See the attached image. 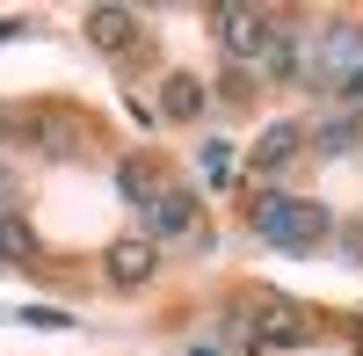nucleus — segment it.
Instances as JSON below:
<instances>
[{"mask_svg":"<svg viewBox=\"0 0 363 356\" xmlns=\"http://www.w3.org/2000/svg\"><path fill=\"white\" fill-rule=\"evenodd\" d=\"M255 233L269 247H320L335 218H327V204H306V196H262L255 204Z\"/></svg>","mask_w":363,"mask_h":356,"instance_id":"f257e3e1","label":"nucleus"},{"mask_svg":"<svg viewBox=\"0 0 363 356\" xmlns=\"http://www.w3.org/2000/svg\"><path fill=\"white\" fill-rule=\"evenodd\" d=\"M211 29H218L225 58L255 66V58H269V44H277V29H284V22H269L262 8H211Z\"/></svg>","mask_w":363,"mask_h":356,"instance_id":"f03ea898","label":"nucleus"},{"mask_svg":"<svg viewBox=\"0 0 363 356\" xmlns=\"http://www.w3.org/2000/svg\"><path fill=\"white\" fill-rule=\"evenodd\" d=\"M102 269H109V284H116V291H145V284H153V269H160V240H145V233H124V240H109Z\"/></svg>","mask_w":363,"mask_h":356,"instance_id":"7ed1b4c3","label":"nucleus"},{"mask_svg":"<svg viewBox=\"0 0 363 356\" xmlns=\"http://www.w3.org/2000/svg\"><path fill=\"white\" fill-rule=\"evenodd\" d=\"M87 44L109 51V58H124L138 44V15L131 8H87Z\"/></svg>","mask_w":363,"mask_h":356,"instance_id":"20e7f679","label":"nucleus"},{"mask_svg":"<svg viewBox=\"0 0 363 356\" xmlns=\"http://www.w3.org/2000/svg\"><path fill=\"white\" fill-rule=\"evenodd\" d=\"M196 226V189H160L145 204V240H160V233H189Z\"/></svg>","mask_w":363,"mask_h":356,"instance_id":"39448f33","label":"nucleus"},{"mask_svg":"<svg viewBox=\"0 0 363 356\" xmlns=\"http://www.w3.org/2000/svg\"><path fill=\"white\" fill-rule=\"evenodd\" d=\"M298 145H306V131H298V124H269V131L247 145V160L269 174V167H291V160H298Z\"/></svg>","mask_w":363,"mask_h":356,"instance_id":"423d86ee","label":"nucleus"},{"mask_svg":"<svg viewBox=\"0 0 363 356\" xmlns=\"http://www.w3.org/2000/svg\"><path fill=\"white\" fill-rule=\"evenodd\" d=\"M160 109L174 116V124H196V116H203V80L196 73H167L160 80Z\"/></svg>","mask_w":363,"mask_h":356,"instance_id":"0eeeda50","label":"nucleus"},{"mask_svg":"<svg viewBox=\"0 0 363 356\" xmlns=\"http://www.w3.org/2000/svg\"><path fill=\"white\" fill-rule=\"evenodd\" d=\"M0 262H37V233L0 211Z\"/></svg>","mask_w":363,"mask_h":356,"instance_id":"6e6552de","label":"nucleus"},{"mask_svg":"<svg viewBox=\"0 0 363 356\" xmlns=\"http://www.w3.org/2000/svg\"><path fill=\"white\" fill-rule=\"evenodd\" d=\"M116 182H124V196L138 204V211H145V204H153V174H145L138 160H124V167H116Z\"/></svg>","mask_w":363,"mask_h":356,"instance_id":"1a4fd4ad","label":"nucleus"},{"mask_svg":"<svg viewBox=\"0 0 363 356\" xmlns=\"http://www.w3.org/2000/svg\"><path fill=\"white\" fill-rule=\"evenodd\" d=\"M349 138H356V116H335V124H320V131H313L320 153H349Z\"/></svg>","mask_w":363,"mask_h":356,"instance_id":"9d476101","label":"nucleus"},{"mask_svg":"<svg viewBox=\"0 0 363 356\" xmlns=\"http://www.w3.org/2000/svg\"><path fill=\"white\" fill-rule=\"evenodd\" d=\"M196 167L211 174V182H225V174H233V145H225V138H211L203 153H196Z\"/></svg>","mask_w":363,"mask_h":356,"instance_id":"9b49d317","label":"nucleus"},{"mask_svg":"<svg viewBox=\"0 0 363 356\" xmlns=\"http://www.w3.org/2000/svg\"><path fill=\"white\" fill-rule=\"evenodd\" d=\"M196 356H211V349H196Z\"/></svg>","mask_w":363,"mask_h":356,"instance_id":"f8f14e48","label":"nucleus"}]
</instances>
